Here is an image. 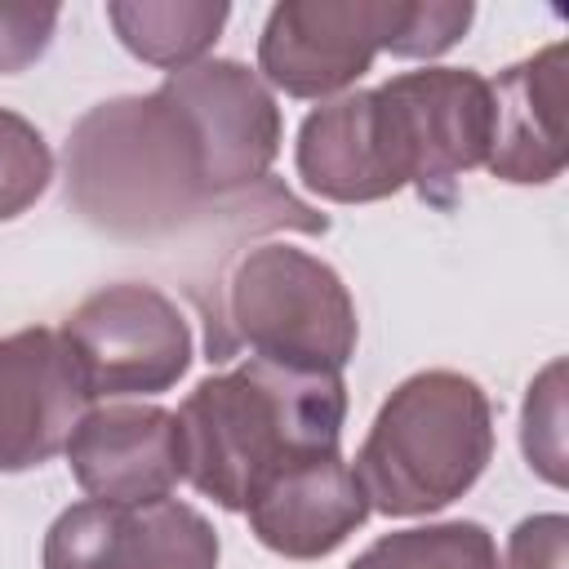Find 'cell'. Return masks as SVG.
I'll use <instances>...</instances> for the list:
<instances>
[{
  "label": "cell",
  "instance_id": "20",
  "mask_svg": "<svg viewBox=\"0 0 569 569\" xmlns=\"http://www.w3.org/2000/svg\"><path fill=\"white\" fill-rule=\"evenodd\" d=\"M502 569H569V516H525L507 538Z\"/></svg>",
  "mask_w": 569,
  "mask_h": 569
},
{
  "label": "cell",
  "instance_id": "13",
  "mask_svg": "<svg viewBox=\"0 0 569 569\" xmlns=\"http://www.w3.org/2000/svg\"><path fill=\"white\" fill-rule=\"evenodd\" d=\"M493 133H489V173L516 187H542L565 173V44H547L533 58L507 67L489 80Z\"/></svg>",
  "mask_w": 569,
  "mask_h": 569
},
{
  "label": "cell",
  "instance_id": "2",
  "mask_svg": "<svg viewBox=\"0 0 569 569\" xmlns=\"http://www.w3.org/2000/svg\"><path fill=\"white\" fill-rule=\"evenodd\" d=\"M173 418L182 480L222 511H244L284 467L338 453L347 387L342 373H307L249 356L227 373L200 378Z\"/></svg>",
  "mask_w": 569,
  "mask_h": 569
},
{
  "label": "cell",
  "instance_id": "3",
  "mask_svg": "<svg viewBox=\"0 0 569 569\" xmlns=\"http://www.w3.org/2000/svg\"><path fill=\"white\" fill-rule=\"evenodd\" d=\"M493 458V405L458 369L405 378L378 409L351 471L382 516H431L462 498Z\"/></svg>",
  "mask_w": 569,
  "mask_h": 569
},
{
  "label": "cell",
  "instance_id": "17",
  "mask_svg": "<svg viewBox=\"0 0 569 569\" xmlns=\"http://www.w3.org/2000/svg\"><path fill=\"white\" fill-rule=\"evenodd\" d=\"M520 445L547 485H565V360H551L525 396Z\"/></svg>",
  "mask_w": 569,
  "mask_h": 569
},
{
  "label": "cell",
  "instance_id": "11",
  "mask_svg": "<svg viewBox=\"0 0 569 569\" xmlns=\"http://www.w3.org/2000/svg\"><path fill=\"white\" fill-rule=\"evenodd\" d=\"M244 516L267 551L284 560H320L369 520V498L342 453H320L271 476Z\"/></svg>",
  "mask_w": 569,
  "mask_h": 569
},
{
  "label": "cell",
  "instance_id": "6",
  "mask_svg": "<svg viewBox=\"0 0 569 569\" xmlns=\"http://www.w3.org/2000/svg\"><path fill=\"white\" fill-rule=\"evenodd\" d=\"M62 342L89 400L160 396L191 369V329L178 302L151 284H107L67 320Z\"/></svg>",
  "mask_w": 569,
  "mask_h": 569
},
{
  "label": "cell",
  "instance_id": "10",
  "mask_svg": "<svg viewBox=\"0 0 569 569\" xmlns=\"http://www.w3.org/2000/svg\"><path fill=\"white\" fill-rule=\"evenodd\" d=\"M62 453L76 485L98 502L169 498L182 480L178 418L160 405H93Z\"/></svg>",
  "mask_w": 569,
  "mask_h": 569
},
{
  "label": "cell",
  "instance_id": "18",
  "mask_svg": "<svg viewBox=\"0 0 569 569\" xmlns=\"http://www.w3.org/2000/svg\"><path fill=\"white\" fill-rule=\"evenodd\" d=\"M476 4L467 0H409L391 58H440L471 27Z\"/></svg>",
  "mask_w": 569,
  "mask_h": 569
},
{
  "label": "cell",
  "instance_id": "8",
  "mask_svg": "<svg viewBox=\"0 0 569 569\" xmlns=\"http://www.w3.org/2000/svg\"><path fill=\"white\" fill-rule=\"evenodd\" d=\"M213 525L178 502H98L84 498L44 533V569H218Z\"/></svg>",
  "mask_w": 569,
  "mask_h": 569
},
{
  "label": "cell",
  "instance_id": "7",
  "mask_svg": "<svg viewBox=\"0 0 569 569\" xmlns=\"http://www.w3.org/2000/svg\"><path fill=\"white\" fill-rule=\"evenodd\" d=\"M409 0H280L258 36L262 84L289 98L347 93L391 53Z\"/></svg>",
  "mask_w": 569,
  "mask_h": 569
},
{
  "label": "cell",
  "instance_id": "5",
  "mask_svg": "<svg viewBox=\"0 0 569 569\" xmlns=\"http://www.w3.org/2000/svg\"><path fill=\"white\" fill-rule=\"evenodd\" d=\"M400 178L427 204L449 209L453 182L489 160L493 98L489 80L471 67L400 71L373 89Z\"/></svg>",
  "mask_w": 569,
  "mask_h": 569
},
{
  "label": "cell",
  "instance_id": "4",
  "mask_svg": "<svg viewBox=\"0 0 569 569\" xmlns=\"http://www.w3.org/2000/svg\"><path fill=\"white\" fill-rule=\"evenodd\" d=\"M356 338L360 320L342 276L280 240L253 244L227 267L222 298L204 320L209 360H231L249 347L258 360L307 373H342Z\"/></svg>",
  "mask_w": 569,
  "mask_h": 569
},
{
  "label": "cell",
  "instance_id": "16",
  "mask_svg": "<svg viewBox=\"0 0 569 569\" xmlns=\"http://www.w3.org/2000/svg\"><path fill=\"white\" fill-rule=\"evenodd\" d=\"M49 178L53 151L44 133L27 116L0 107V222L27 213L49 191Z\"/></svg>",
  "mask_w": 569,
  "mask_h": 569
},
{
  "label": "cell",
  "instance_id": "1",
  "mask_svg": "<svg viewBox=\"0 0 569 569\" xmlns=\"http://www.w3.org/2000/svg\"><path fill=\"white\" fill-rule=\"evenodd\" d=\"M284 120L236 58L169 71L151 93L89 107L67 138V204L98 231L142 240L244 209L271 187Z\"/></svg>",
  "mask_w": 569,
  "mask_h": 569
},
{
  "label": "cell",
  "instance_id": "12",
  "mask_svg": "<svg viewBox=\"0 0 569 569\" xmlns=\"http://www.w3.org/2000/svg\"><path fill=\"white\" fill-rule=\"evenodd\" d=\"M293 164L302 187L333 204H373L405 187L373 89H351L307 111Z\"/></svg>",
  "mask_w": 569,
  "mask_h": 569
},
{
  "label": "cell",
  "instance_id": "9",
  "mask_svg": "<svg viewBox=\"0 0 569 569\" xmlns=\"http://www.w3.org/2000/svg\"><path fill=\"white\" fill-rule=\"evenodd\" d=\"M89 405L58 329L36 325L0 338V471H31L58 458Z\"/></svg>",
  "mask_w": 569,
  "mask_h": 569
},
{
  "label": "cell",
  "instance_id": "14",
  "mask_svg": "<svg viewBox=\"0 0 569 569\" xmlns=\"http://www.w3.org/2000/svg\"><path fill=\"white\" fill-rule=\"evenodd\" d=\"M231 18L227 0H111L107 22L116 40L160 71H182L204 62Z\"/></svg>",
  "mask_w": 569,
  "mask_h": 569
},
{
  "label": "cell",
  "instance_id": "19",
  "mask_svg": "<svg viewBox=\"0 0 569 569\" xmlns=\"http://www.w3.org/2000/svg\"><path fill=\"white\" fill-rule=\"evenodd\" d=\"M58 4H0V76L27 71L44 58L58 31Z\"/></svg>",
  "mask_w": 569,
  "mask_h": 569
},
{
  "label": "cell",
  "instance_id": "15",
  "mask_svg": "<svg viewBox=\"0 0 569 569\" xmlns=\"http://www.w3.org/2000/svg\"><path fill=\"white\" fill-rule=\"evenodd\" d=\"M347 569H502V560L480 520H440L382 533Z\"/></svg>",
  "mask_w": 569,
  "mask_h": 569
}]
</instances>
